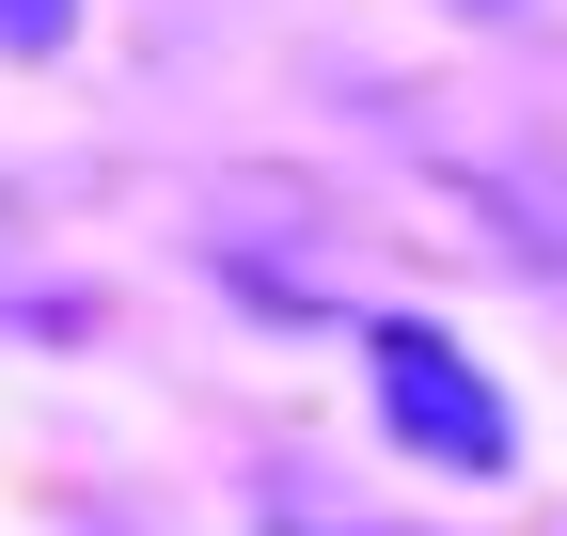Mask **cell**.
I'll list each match as a JSON object with an SVG mask.
<instances>
[{"label":"cell","instance_id":"6da1fadb","mask_svg":"<svg viewBox=\"0 0 567 536\" xmlns=\"http://www.w3.org/2000/svg\"><path fill=\"white\" fill-rule=\"evenodd\" d=\"M363 363H379V411H394L425 457H442V474H520V426H505V394L457 363V331L379 316V331H363Z\"/></svg>","mask_w":567,"mask_h":536},{"label":"cell","instance_id":"7a4b0ae2","mask_svg":"<svg viewBox=\"0 0 567 536\" xmlns=\"http://www.w3.org/2000/svg\"><path fill=\"white\" fill-rule=\"evenodd\" d=\"M63 17L80 0H0V48H63Z\"/></svg>","mask_w":567,"mask_h":536},{"label":"cell","instance_id":"3957f363","mask_svg":"<svg viewBox=\"0 0 567 536\" xmlns=\"http://www.w3.org/2000/svg\"><path fill=\"white\" fill-rule=\"evenodd\" d=\"M284 536H363V520H284Z\"/></svg>","mask_w":567,"mask_h":536}]
</instances>
